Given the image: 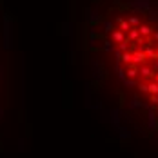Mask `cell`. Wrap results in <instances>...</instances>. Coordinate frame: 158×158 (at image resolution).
<instances>
[{
  "instance_id": "cell-1",
  "label": "cell",
  "mask_w": 158,
  "mask_h": 158,
  "mask_svg": "<svg viewBox=\"0 0 158 158\" xmlns=\"http://www.w3.org/2000/svg\"><path fill=\"white\" fill-rule=\"evenodd\" d=\"M111 38H113V42L122 44V42L126 40V31H122V29H114V31L111 33Z\"/></svg>"
},
{
  "instance_id": "cell-2",
  "label": "cell",
  "mask_w": 158,
  "mask_h": 158,
  "mask_svg": "<svg viewBox=\"0 0 158 158\" xmlns=\"http://www.w3.org/2000/svg\"><path fill=\"white\" fill-rule=\"evenodd\" d=\"M138 31H140L142 36H149V35H153V27H151V26H140Z\"/></svg>"
},
{
  "instance_id": "cell-3",
  "label": "cell",
  "mask_w": 158,
  "mask_h": 158,
  "mask_svg": "<svg viewBox=\"0 0 158 158\" xmlns=\"http://www.w3.org/2000/svg\"><path fill=\"white\" fill-rule=\"evenodd\" d=\"M118 26H120V29H122V31H129V29H131L129 20H124V18H118Z\"/></svg>"
},
{
  "instance_id": "cell-4",
  "label": "cell",
  "mask_w": 158,
  "mask_h": 158,
  "mask_svg": "<svg viewBox=\"0 0 158 158\" xmlns=\"http://www.w3.org/2000/svg\"><path fill=\"white\" fill-rule=\"evenodd\" d=\"M138 22H140L138 16H129V24H131V26H138Z\"/></svg>"
},
{
  "instance_id": "cell-5",
  "label": "cell",
  "mask_w": 158,
  "mask_h": 158,
  "mask_svg": "<svg viewBox=\"0 0 158 158\" xmlns=\"http://www.w3.org/2000/svg\"><path fill=\"white\" fill-rule=\"evenodd\" d=\"M155 38H156V40H158V33H155Z\"/></svg>"
}]
</instances>
